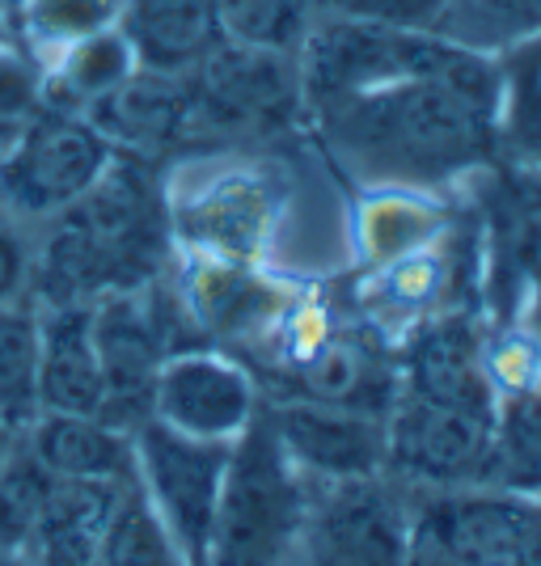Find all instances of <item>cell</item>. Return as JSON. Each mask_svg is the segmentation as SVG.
Returning <instances> with one entry per match:
<instances>
[{
	"label": "cell",
	"instance_id": "obj_2",
	"mask_svg": "<svg viewBox=\"0 0 541 566\" xmlns=\"http://www.w3.org/2000/svg\"><path fill=\"white\" fill-rule=\"evenodd\" d=\"M174 262L165 220V166L115 153L76 203L34 224L30 296L39 305H94L144 287Z\"/></svg>",
	"mask_w": 541,
	"mask_h": 566
},
{
	"label": "cell",
	"instance_id": "obj_24",
	"mask_svg": "<svg viewBox=\"0 0 541 566\" xmlns=\"http://www.w3.org/2000/svg\"><path fill=\"white\" fill-rule=\"evenodd\" d=\"M431 190H406V187H377L373 199L360 208V250L364 266L394 262L410 250L445 233L448 216L427 199Z\"/></svg>",
	"mask_w": 541,
	"mask_h": 566
},
{
	"label": "cell",
	"instance_id": "obj_26",
	"mask_svg": "<svg viewBox=\"0 0 541 566\" xmlns=\"http://www.w3.org/2000/svg\"><path fill=\"white\" fill-rule=\"evenodd\" d=\"M0 415L30 427L39 415V301H0Z\"/></svg>",
	"mask_w": 541,
	"mask_h": 566
},
{
	"label": "cell",
	"instance_id": "obj_21",
	"mask_svg": "<svg viewBox=\"0 0 541 566\" xmlns=\"http://www.w3.org/2000/svg\"><path fill=\"white\" fill-rule=\"evenodd\" d=\"M123 482H72L51 478L48 503L39 512V524L30 533L25 554L34 566H90L97 558L102 528L111 520V507Z\"/></svg>",
	"mask_w": 541,
	"mask_h": 566
},
{
	"label": "cell",
	"instance_id": "obj_8",
	"mask_svg": "<svg viewBox=\"0 0 541 566\" xmlns=\"http://www.w3.org/2000/svg\"><path fill=\"white\" fill-rule=\"evenodd\" d=\"M132 452H136V482L153 503V512L162 516L165 533L174 537L183 563L208 566L216 507L233 444L195 440L157 419H144L132 431Z\"/></svg>",
	"mask_w": 541,
	"mask_h": 566
},
{
	"label": "cell",
	"instance_id": "obj_4",
	"mask_svg": "<svg viewBox=\"0 0 541 566\" xmlns=\"http://www.w3.org/2000/svg\"><path fill=\"white\" fill-rule=\"evenodd\" d=\"M309 512V482L283 457L267 410L233 440L208 566H280Z\"/></svg>",
	"mask_w": 541,
	"mask_h": 566
},
{
	"label": "cell",
	"instance_id": "obj_18",
	"mask_svg": "<svg viewBox=\"0 0 541 566\" xmlns=\"http://www.w3.org/2000/svg\"><path fill=\"white\" fill-rule=\"evenodd\" d=\"M106 380L90 305H39V410L102 415Z\"/></svg>",
	"mask_w": 541,
	"mask_h": 566
},
{
	"label": "cell",
	"instance_id": "obj_11",
	"mask_svg": "<svg viewBox=\"0 0 541 566\" xmlns=\"http://www.w3.org/2000/svg\"><path fill=\"white\" fill-rule=\"evenodd\" d=\"M169 280L183 296L190 326L204 338V347L233 352L237 359L250 355L296 292L275 283L262 262H220L199 254H174Z\"/></svg>",
	"mask_w": 541,
	"mask_h": 566
},
{
	"label": "cell",
	"instance_id": "obj_27",
	"mask_svg": "<svg viewBox=\"0 0 541 566\" xmlns=\"http://www.w3.org/2000/svg\"><path fill=\"white\" fill-rule=\"evenodd\" d=\"M97 566H187L174 537L165 533L162 516L144 499L136 473L118 486V499L111 507V520L97 542Z\"/></svg>",
	"mask_w": 541,
	"mask_h": 566
},
{
	"label": "cell",
	"instance_id": "obj_39",
	"mask_svg": "<svg viewBox=\"0 0 541 566\" xmlns=\"http://www.w3.org/2000/svg\"><path fill=\"white\" fill-rule=\"evenodd\" d=\"M538 166H541V161H538Z\"/></svg>",
	"mask_w": 541,
	"mask_h": 566
},
{
	"label": "cell",
	"instance_id": "obj_22",
	"mask_svg": "<svg viewBox=\"0 0 541 566\" xmlns=\"http://www.w3.org/2000/svg\"><path fill=\"white\" fill-rule=\"evenodd\" d=\"M136 64V51L123 39V30L111 25L102 34H90L81 43H72L69 51H60L43 69V102L48 106H64V111H90L97 97H106L118 90Z\"/></svg>",
	"mask_w": 541,
	"mask_h": 566
},
{
	"label": "cell",
	"instance_id": "obj_25",
	"mask_svg": "<svg viewBox=\"0 0 541 566\" xmlns=\"http://www.w3.org/2000/svg\"><path fill=\"white\" fill-rule=\"evenodd\" d=\"M123 4L127 0H13V39L43 72L72 43L118 25Z\"/></svg>",
	"mask_w": 541,
	"mask_h": 566
},
{
	"label": "cell",
	"instance_id": "obj_28",
	"mask_svg": "<svg viewBox=\"0 0 541 566\" xmlns=\"http://www.w3.org/2000/svg\"><path fill=\"white\" fill-rule=\"evenodd\" d=\"M220 43L296 55L318 22V0H212Z\"/></svg>",
	"mask_w": 541,
	"mask_h": 566
},
{
	"label": "cell",
	"instance_id": "obj_14",
	"mask_svg": "<svg viewBox=\"0 0 541 566\" xmlns=\"http://www.w3.org/2000/svg\"><path fill=\"white\" fill-rule=\"evenodd\" d=\"M482 326L487 322H482L478 305L448 308V313L427 317L424 326H415L394 347L402 394L495 419L499 394H495L487 364H482V338H487Z\"/></svg>",
	"mask_w": 541,
	"mask_h": 566
},
{
	"label": "cell",
	"instance_id": "obj_38",
	"mask_svg": "<svg viewBox=\"0 0 541 566\" xmlns=\"http://www.w3.org/2000/svg\"><path fill=\"white\" fill-rule=\"evenodd\" d=\"M90 566H97V563H90Z\"/></svg>",
	"mask_w": 541,
	"mask_h": 566
},
{
	"label": "cell",
	"instance_id": "obj_9",
	"mask_svg": "<svg viewBox=\"0 0 541 566\" xmlns=\"http://www.w3.org/2000/svg\"><path fill=\"white\" fill-rule=\"evenodd\" d=\"M482 262L470 233H440L419 250L394 262L368 266L364 283H355L352 308L355 317L381 334L389 347H398L415 326L448 308L478 305L470 292Z\"/></svg>",
	"mask_w": 541,
	"mask_h": 566
},
{
	"label": "cell",
	"instance_id": "obj_1",
	"mask_svg": "<svg viewBox=\"0 0 541 566\" xmlns=\"http://www.w3.org/2000/svg\"><path fill=\"white\" fill-rule=\"evenodd\" d=\"M326 148L368 187L436 190L499 161L495 111L427 76L309 106Z\"/></svg>",
	"mask_w": 541,
	"mask_h": 566
},
{
	"label": "cell",
	"instance_id": "obj_30",
	"mask_svg": "<svg viewBox=\"0 0 541 566\" xmlns=\"http://www.w3.org/2000/svg\"><path fill=\"white\" fill-rule=\"evenodd\" d=\"M491 486L541 495V389L499 398Z\"/></svg>",
	"mask_w": 541,
	"mask_h": 566
},
{
	"label": "cell",
	"instance_id": "obj_19",
	"mask_svg": "<svg viewBox=\"0 0 541 566\" xmlns=\"http://www.w3.org/2000/svg\"><path fill=\"white\" fill-rule=\"evenodd\" d=\"M25 449L51 473L72 482H127L136 473L132 431L106 423L102 415L39 410L25 427Z\"/></svg>",
	"mask_w": 541,
	"mask_h": 566
},
{
	"label": "cell",
	"instance_id": "obj_35",
	"mask_svg": "<svg viewBox=\"0 0 541 566\" xmlns=\"http://www.w3.org/2000/svg\"><path fill=\"white\" fill-rule=\"evenodd\" d=\"M0 566H34V558L25 549H13V545H0Z\"/></svg>",
	"mask_w": 541,
	"mask_h": 566
},
{
	"label": "cell",
	"instance_id": "obj_10",
	"mask_svg": "<svg viewBox=\"0 0 541 566\" xmlns=\"http://www.w3.org/2000/svg\"><path fill=\"white\" fill-rule=\"evenodd\" d=\"M495 419L398 394L385 415V473L406 491L491 486Z\"/></svg>",
	"mask_w": 541,
	"mask_h": 566
},
{
	"label": "cell",
	"instance_id": "obj_3",
	"mask_svg": "<svg viewBox=\"0 0 541 566\" xmlns=\"http://www.w3.org/2000/svg\"><path fill=\"white\" fill-rule=\"evenodd\" d=\"M288 208V174L267 161L195 153L165 166V220L174 254L262 262Z\"/></svg>",
	"mask_w": 541,
	"mask_h": 566
},
{
	"label": "cell",
	"instance_id": "obj_20",
	"mask_svg": "<svg viewBox=\"0 0 541 566\" xmlns=\"http://www.w3.org/2000/svg\"><path fill=\"white\" fill-rule=\"evenodd\" d=\"M118 30L141 69L169 76H187L220 48L212 0H127Z\"/></svg>",
	"mask_w": 541,
	"mask_h": 566
},
{
	"label": "cell",
	"instance_id": "obj_6",
	"mask_svg": "<svg viewBox=\"0 0 541 566\" xmlns=\"http://www.w3.org/2000/svg\"><path fill=\"white\" fill-rule=\"evenodd\" d=\"M280 566H415V495L389 473L309 482V512Z\"/></svg>",
	"mask_w": 541,
	"mask_h": 566
},
{
	"label": "cell",
	"instance_id": "obj_33",
	"mask_svg": "<svg viewBox=\"0 0 541 566\" xmlns=\"http://www.w3.org/2000/svg\"><path fill=\"white\" fill-rule=\"evenodd\" d=\"M517 322L524 326V334L533 338V352H538V368H541V283L538 287H529V296H524V305H520Z\"/></svg>",
	"mask_w": 541,
	"mask_h": 566
},
{
	"label": "cell",
	"instance_id": "obj_32",
	"mask_svg": "<svg viewBox=\"0 0 541 566\" xmlns=\"http://www.w3.org/2000/svg\"><path fill=\"white\" fill-rule=\"evenodd\" d=\"M30 266H34V229L0 212V301L30 296Z\"/></svg>",
	"mask_w": 541,
	"mask_h": 566
},
{
	"label": "cell",
	"instance_id": "obj_7",
	"mask_svg": "<svg viewBox=\"0 0 541 566\" xmlns=\"http://www.w3.org/2000/svg\"><path fill=\"white\" fill-rule=\"evenodd\" d=\"M115 153V144L81 111L39 102V111L0 153V212L30 229L43 224L94 187Z\"/></svg>",
	"mask_w": 541,
	"mask_h": 566
},
{
	"label": "cell",
	"instance_id": "obj_17",
	"mask_svg": "<svg viewBox=\"0 0 541 566\" xmlns=\"http://www.w3.org/2000/svg\"><path fill=\"white\" fill-rule=\"evenodd\" d=\"M85 118L118 153L169 166L190 153V81L136 69L118 90L97 97Z\"/></svg>",
	"mask_w": 541,
	"mask_h": 566
},
{
	"label": "cell",
	"instance_id": "obj_16",
	"mask_svg": "<svg viewBox=\"0 0 541 566\" xmlns=\"http://www.w3.org/2000/svg\"><path fill=\"white\" fill-rule=\"evenodd\" d=\"M283 457L305 482H355L385 473V419L305 398L262 401Z\"/></svg>",
	"mask_w": 541,
	"mask_h": 566
},
{
	"label": "cell",
	"instance_id": "obj_13",
	"mask_svg": "<svg viewBox=\"0 0 541 566\" xmlns=\"http://www.w3.org/2000/svg\"><path fill=\"white\" fill-rule=\"evenodd\" d=\"M398 394V355H394V347L381 334H373L355 317V322H339L305 359H296L262 394V401L305 398L322 401V406H339V410H355V415L385 419L394 410Z\"/></svg>",
	"mask_w": 541,
	"mask_h": 566
},
{
	"label": "cell",
	"instance_id": "obj_15",
	"mask_svg": "<svg viewBox=\"0 0 541 566\" xmlns=\"http://www.w3.org/2000/svg\"><path fill=\"white\" fill-rule=\"evenodd\" d=\"M487 199V308L491 326L517 322L541 283V166L495 161Z\"/></svg>",
	"mask_w": 541,
	"mask_h": 566
},
{
	"label": "cell",
	"instance_id": "obj_12",
	"mask_svg": "<svg viewBox=\"0 0 541 566\" xmlns=\"http://www.w3.org/2000/svg\"><path fill=\"white\" fill-rule=\"evenodd\" d=\"M262 389L254 373L220 347L169 355L153 385V419L195 440L233 444L259 419Z\"/></svg>",
	"mask_w": 541,
	"mask_h": 566
},
{
	"label": "cell",
	"instance_id": "obj_5",
	"mask_svg": "<svg viewBox=\"0 0 541 566\" xmlns=\"http://www.w3.org/2000/svg\"><path fill=\"white\" fill-rule=\"evenodd\" d=\"M190 81V153H229L292 132L305 111L296 55L220 43L187 72Z\"/></svg>",
	"mask_w": 541,
	"mask_h": 566
},
{
	"label": "cell",
	"instance_id": "obj_36",
	"mask_svg": "<svg viewBox=\"0 0 541 566\" xmlns=\"http://www.w3.org/2000/svg\"><path fill=\"white\" fill-rule=\"evenodd\" d=\"M415 566H448V563H436V558H419V554H415Z\"/></svg>",
	"mask_w": 541,
	"mask_h": 566
},
{
	"label": "cell",
	"instance_id": "obj_37",
	"mask_svg": "<svg viewBox=\"0 0 541 566\" xmlns=\"http://www.w3.org/2000/svg\"><path fill=\"white\" fill-rule=\"evenodd\" d=\"M4 4H9V9H13V0H4Z\"/></svg>",
	"mask_w": 541,
	"mask_h": 566
},
{
	"label": "cell",
	"instance_id": "obj_29",
	"mask_svg": "<svg viewBox=\"0 0 541 566\" xmlns=\"http://www.w3.org/2000/svg\"><path fill=\"white\" fill-rule=\"evenodd\" d=\"M431 30L461 48L499 55L520 39L541 34V0H445Z\"/></svg>",
	"mask_w": 541,
	"mask_h": 566
},
{
	"label": "cell",
	"instance_id": "obj_34",
	"mask_svg": "<svg viewBox=\"0 0 541 566\" xmlns=\"http://www.w3.org/2000/svg\"><path fill=\"white\" fill-rule=\"evenodd\" d=\"M22 440H25V427L9 423V419L0 415V470L13 461V452L22 449Z\"/></svg>",
	"mask_w": 541,
	"mask_h": 566
},
{
	"label": "cell",
	"instance_id": "obj_23",
	"mask_svg": "<svg viewBox=\"0 0 541 566\" xmlns=\"http://www.w3.org/2000/svg\"><path fill=\"white\" fill-rule=\"evenodd\" d=\"M499 72V161H541V34L495 55Z\"/></svg>",
	"mask_w": 541,
	"mask_h": 566
},
{
	"label": "cell",
	"instance_id": "obj_31",
	"mask_svg": "<svg viewBox=\"0 0 541 566\" xmlns=\"http://www.w3.org/2000/svg\"><path fill=\"white\" fill-rule=\"evenodd\" d=\"M51 491V473L30 457V449L13 452V461L0 470V545H13L25 549L30 533L39 524V512L48 503Z\"/></svg>",
	"mask_w": 541,
	"mask_h": 566
}]
</instances>
